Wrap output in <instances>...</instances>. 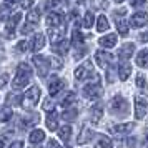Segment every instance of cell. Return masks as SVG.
Returning a JSON list of instances; mask_svg holds the SVG:
<instances>
[{"mask_svg":"<svg viewBox=\"0 0 148 148\" xmlns=\"http://www.w3.org/2000/svg\"><path fill=\"white\" fill-rule=\"evenodd\" d=\"M30 78H32V68L28 67L27 63H20L18 68H17V75H15L12 85H14V88L20 90L30 82Z\"/></svg>","mask_w":148,"mask_h":148,"instance_id":"obj_1","label":"cell"},{"mask_svg":"<svg viewBox=\"0 0 148 148\" xmlns=\"http://www.w3.org/2000/svg\"><path fill=\"white\" fill-rule=\"evenodd\" d=\"M40 95H42V92H40V88L37 87H30L25 92V93L22 95V98H20V105L23 108H32V107H35L37 103H38V100H40Z\"/></svg>","mask_w":148,"mask_h":148,"instance_id":"obj_2","label":"cell"},{"mask_svg":"<svg viewBox=\"0 0 148 148\" xmlns=\"http://www.w3.org/2000/svg\"><path fill=\"white\" fill-rule=\"evenodd\" d=\"M110 110H112V113H113V115H118V116L127 115L128 113V103H127V100H125L121 95L113 97L112 101H110Z\"/></svg>","mask_w":148,"mask_h":148,"instance_id":"obj_3","label":"cell"},{"mask_svg":"<svg viewBox=\"0 0 148 148\" xmlns=\"http://www.w3.org/2000/svg\"><path fill=\"white\" fill-rule=\"evenodd\" d=\"M92 75H93V63L90 60L83 62V63L78 65L77 70H75V78H78V80H87Z\"/></svg>","mask_w":148,"mask_h":148,"instance_id":"obj_4","label":"cell"},{"mask_svg":"<svg viewBox=\"0 0 148 148\" xmlns=\"http://www.w3.org/2000/svg\"><path fill=\"white\" fill-rule=\"evenodd\" d=\"M32 62L35 63V67H37V72L40 77H45L48 73V70H50V58H45V57H42V55H35Z\"/></svg>","mask_w":148,"mask_h":148,"instance_id":"obj_5","label":"cell"},{"mask_svg":"<svg viewBox=\"0 0 148 148\" xmlns=\"http://www.w3.org/2000/svg\"><path fill=\"white\" fill-rule=\"evenodd\" d=\"M103 92V87H101V83L98 80L97 82H92V83H88L87 87L83 88V95L87 97V98H98Z\"/></svg>","mask_w":148,"mask_h":148,"instance_id":"obj_6","label":"cell"},{"mask_svg":"<svg viewBox=\"0 0 148 148\" xmlns=\"http://www.w3.org/2000/svg\"><path fill=\"white\" fill-rule=\"evenodd\" d=\"M95 58H97V62H98V65H100L101 68H107L110 63H113V55L108 53V52H103V50H98L97 53H95Z\"/></svg>","mask_w":148,"mask_h":148,"instance_id":"obj_7","label":"cell"},{"mask_svg":"<svg viewBox=\"0 0 148 148\" xmlns=\"http://www.w3.org/2000/svg\"><path fill=\"white\" fill-rule=\"evenodd\" d=\"M147 112H148L147 101L143 100V98H140V97H136V98H135V116H136L138 120H141V118H145Z\"/></svg>","mask_w":148,"mask_h":148,"instance_id":"obj_8","label":"cell"},{"mask_svg":"<svg viewBox=\"0 0 148 148\" xmlns=\"http://www.w3.org/2000/svg\"><path fill=\"white\" fill-rule=\"evenodd\" d=\"M148 23V14L147 12H136V14L132 15V25L136 28L145 27Z\"/></svg>","mask_w":148,"mask_h":148,"instance_id":"obj_9","label":"cell"},{"mask_svg":"<svg viewBox=\"0 0 148 148\" xmlns=\"http://www.w3.org/2000/svg\"><path fill=\"white\" fill-rule=\"evenodd\" d=\"M48 37H50V42L52 43H57V42L63 40V37H65V28L62 27H52L48 28Z\"/></svg>","mask_w":148,"mask_h":148,"instance_id":"obj_10","label":"cell"},{"mask_svg":"<svg viewBox=\"0 0 148 148\" xmlns=\"http://www.w3.org/2000/svg\"><path fill=\"white\" fill-rule=\"evenodd\" d=\"M22 20V14H14L12 15V18L7 22V37H14L15 34V27H17V23Z\"/></svg>","mask_w":148,"mask_h":148,"instance_id":"obj_11","label":"cell"},{"mask_svg":"<svg viewBox=\"0 0 148 148\" xmlns=\"http://www.w3.org/2000/svg\"><path fill=\"white\" fill-rule=\"evenodd\" d=\"M116 40H118L116 34H110V35H107V37H101L98 43H100L103 48H112V47L116 45Z\"/></svg>","mask_w":148,"mask_h":148,"instance_id":"obj_12","label":"cell"},{"mask_svg":"<svg viewBox=\"0 0 148 148\" xmlns=\"http://www.w3.org/2000/svg\"><path fill=\"white\" fill-rule=\"evenodd\" d=\"M63 87H65V80H62V78H57V77H55L53 80H52V83L48 85V92H50V95H57Z\"/></svg>","mask_w":148,"mask_h":148,"instance_id":"obj_13","label":"cell"},{"mask_svg":"<svg viewBox=\"0 0 148 148\" xmlns=\"http://www.w3.org/2000/svg\"><path fill=\"white\" fill-rule=\"evenodd\" d=\"M62 22H63V18H62L60 14H57V12H50V14H48V17H47V25H48L50 28H52V27H60Z\"/></svg>","mask_w":148,"mask_h":148,"instance_id":"obj_14","label":"cell"},{"mask_svg":"<svg viewBox=\"0 0 148 148\" xmlns=\"http://www.w3.org/2000/svg\"><path fill=\"white\" fill-rule=\"evenodd\" d=\"M43 45H45V35L35 34L34 38H32V50H34V52H38V50L43 48Z\"/></svg>","mask_w":148,"mask_h":148,"instance_id":"obj_15","label":"cell"},{"mask_svg":"<svg viewBox=\"0 0 148 148\" xmlns=\"http://www.w3.org/2000/svg\"><path fill=\"white\" fill-rule=\"evenodd\" d=\"M45 123H47V128H48V130H52V132L58 128V115H57V112H55V110L52 112V113L48 112V115H47V120H45Z\"/></svg>","mask_w":148,"mask_h":148,"instance_id":"obj_16","label":"cell"},{"mask_svg":"<svg viewBox=\"0 0 148 148\" xmlns=\"http://www.w3.org/2000/svg\"><path fill=\"white\" fill-rule=\"evenodd\" d=\"M135 52V45L133 43H127V45H123V47L118 50V57H120L121 60H127L132 57V53Z\"/></svg>","mask_w":148,"mask_h":148,"instance_id":"obj_17","label":"cell"},{"mask_svg":"<svg viewBox=\"0 0 148 148\" xmlns=\"http://www.w3.org/2000/svg\"><path fill=\"white\" fill-rule=\"evenodd\" d=\"M68 48H70V43H68V40H65V38L60 40V42H57V43H53V50L60 55H65L68 52Z\"/></svg>","mask_w":148,"mask_h":148,"instance_id":"obj_18","label":"cell"},{"mask_svg":"<svg viewBox=\"0 0 148 148\" xmlns=\"http://www.w3.org/2000/svg\"><path fill=\"white\" fill-rule=\"evenodd\" d=\"M28 140L32 141V143H42V141L45 140V133H43V130H40V128H37V130H34L32 133H30V136H28Z\"/></svg>","mask_w":148,"mask_h":148,"instance_id":"obj_19","label":"cell"},{"mask_svg":"<svg viewBox=\"0 0 148 148\" xmlns=\"http://www.w3.org/2000/svg\"><path fill=\"white\" fill-rule=\"evenodd\" d=\"M136 63H138V67H141V68L148 67V48H143L140 53L136 55Z\"/></svg>","mask_w":148,"mask_h":148,"instance_id":"obj_20","label":"cell"},{"mask_svg":"<svg viewBox=\"0 0 148 148\" xmlns=\"http://www.w3.org/2000/svg\"><path fill=\"white\" fill-rule=\"evenodd\" d=\"M132 128H133V123H120V125L113 127V132L118 135H125L128 132H132Z\"/></svg>","mask_w":148,"mask_h":148,"instance_id":"obj_21","label":"cell"},{"mask_svg":"<svg viewBox=\"0 0 148 148\" xmlns=\"http://www.w3.org/2000/svg\"><path fill=\"white\" fill-rule=\"evenodd\" d=\"M130 73H132V67L128 65V63H123L120 68H118V78H120L121 82H125L130 77Z\"/></svg>","mask_w":148,"mask_h":148,"instance_id":"obj_22","label":"cell"},{"mask_svg":"<svg viewBox=\"0 0 148 148\" xmlns=\"http://www.w3.org/2000/svg\"><path fill=\"white\" fill-rule=\"evenodd\" d=\"M38 20H40V12L35 8V10H30L27 15V23H30V25H37L38 23Z\"/></svg>","mask_w":148,"mask_h":148,"instance_id":"obj_23","label":"cell"},{"mask_svg":"<svg viewBox=\"0 0 148 148\" xmlns=\"http://www.w3.org/2000/svg\"><path fill=\"white\" fill-rule=\"evenodd\" d=\"M108 27H110V23H108L107 17H105V15H100L98 20H97V30H98V32H107Z\"/></svg>","mask_w":148,"mask_h":148,"instance_id":"obj_24","label":"cell"},{"mask_svg":"<svg viewBox=\"0 0 148 148\" xmlns=\"http://www.w3.org/2000/svg\"><path fill=\"white\" fill-rule=\"evenodd\" d=\"M58 135H60L62 140L67 143V141L70 140V136H72V127H70V125H65V127H62L60 130H58Z\"/></svg>","mask_w":148,"mask_h":148,"instance_id":"obj_25","label":"cell"},{"mask_svg":"<svg viewBox=\"0 0 148 148\" xmlns=\"http://www.w3.org/2000/svg\"><path fill=\"white\" fill-rule=\"evenodd\" d=\"M92 136H93L92 130L85 127L83 130H82V136H78V143H80V145H83V143H87V141L92 140Z\"/></svg>","mask_w":148,"mask_h":148,"instance_id":"obj_26","label":"cell"},{"mask_svg":"<svg viewBox=\"0 0 148 148\" xmlns=\"http://www.w3.org/2000/svg\"><path fill=\"white\" fill-rule=\"evenodd\" d=\"M93 22H95L93 14H92V12H87V14L83 15V22H82V27H83V28H92Z\"/></svg>","mask_w":148,"mask_h":148,"instance_id":"obj_27","label":"cell"},{"mask_svg":"<svg viewBox=\"0 0 148 148\" xmlns=\"http://www.w3.org/2000/svg\"><path fill=\"white\" fill-rule=\"evenodd\" d=\"M101 115H103V108H101L100 105H97V107L92 108V121H93V123H98V121H100Z\"/></svg>","mask_w":148,"mask_h":148,"instance_id":"obj_28","label":"cell"},{"mask_svg":"<svg viewBox=\"0 0 148 148\" xmlns=\"http://www.w3.org/2000/svg\"><path fill=\"white\" fill-rule=\"evenodd\" d=\"M75 100H77L75 93H73V92H68V93H65V97L62 98V105L67 108V107H70L72 103H75Z\"/></svg>","mask_w":148,"mask_h":148,"instance_id":"obj_29","label":"cell"},{"mask_svg":"<svg viewBox=\"0 0 148 148\" xmlns=\"http://www.w3.org/2000/svg\"><path fill=\"white\" fill-rule=\"evenodd\" d=\"M12 118V108L0 107V121H8Z\"/></svg>","mask_w":148,"mask_h":148,"instance_id":"obj_30","label":"cell"},{"mask_svg":"<svg viewBox=\"0 0 148 148\" xmlns=\"http://www.w3.org/2000/svg\"><path fill=\"white\" fill-rule=\"evenodd\" d=\"M95 148H112V140L108 136H101L100 140L97 141Z\"/></svg>","mask_w":148,"mask_h":148,"instance_id":"obj_31","label":"cell"},{"mask_svg":"<svg viewBox=\"0 0 148 148\" xmlns=\"http://www.w3.org/2000/svg\"><path fill=\"white\" fill-rule=\"evenodd\" d=\"M35 121H38V116H37V115H30L27 118H25V116L22 118V125H23V127H30V125H35Z\"/></svg>","mask_w":148,"mask_h":148,"instance_id":"obj_32","label":"cell"},{"mask_svg":"<svg viewBox=\"0 0 148 148\" xmlns=\"http://www.w3.org/2000/svg\"><path fill=\"white\" fill-rule=\"evenodd\" d=\"M116 28H118V34L120 35H127L128 34V23L125 20L116 22Z\"/></svg>","mask_w":148,"mask_h":148,"instance_id":"obj_33","label":"cell"},{"mask_svg":"<svg viewBox=\"0 0 148 148\" xmlns=\"http://www.w3.org/2000/svg\"><path fill=\"white\" fill-rule=\"evenodd\" d=\"M72 42H73V45H83V35L78 32V30H73V38H72Z\"/></svg>","mask_w":148,"mask_h":148,"instance_id":"obj_34","label":"cell"},{"mask_svg":"<svg viewBox=\"0 0 148 148\" xmlns=\"http://www.w3.org/2000/svg\"><path fill=\"white\" fill-rule=\"evenodd\" d=\"M10 14H12V10H10L8 5H2V7H0V20H5Z\"/></svg>","mask_w":148,"mask_h":148,"instance_id":"obj_35","label":"cell"},{"mask_svg":"<svg viewBox=\"0 0 148 148\" xmlns=\"http://www.w3.org/2000/svg\"><path fill=\"white\" fill-rule=\"evenodd\" d=\"M75 115H77V108H65V112H63V118H65V120H72Z\"/></svg>","mask_w":148,"mask_h":148,"instance_id":"obj_36","label":"cell"},{"mask_svg":"<svg viewBox=\"0 0 148 148\" xmlns=\"http://www.w3.org/2000/svg\"><path fill=\"white\" fill-rule=\"evenodd\" d=\"M145 85H147V78L143 77V73H138V75H136V87L143 88Z\"/></svg>","mask_w":148,"mask_h":148,"instance_id":"obj_37","label":"cell"},{"mask_svg":"<svg viewBox=\"0 0 148 148\" xmlns=\"http://www.w3.org/2000/svg\"><path fill=\"white\" fill-rule=\"evenodd\" d=\"M7 82H8V75H7V73H3L2 77H0V88L5 87V85H7Z\"/></svg>","mask_w":148,"mask_h":148,"instance_id":"obj_38","label":"cell"},{"mask_svg":"<svg viewBox=\"0 0 148 148\" xmlns=\"http://www.w3.org/2000/svg\"><path fill=\"white\" fill-rule=\"evenodd\" d=\"M43 108H45L47 112H53V103L50 101V98H48V100L45 101V103H43Z\"/></svg>","mask_w":148,"mask_h":148,"instance_id":"obj_39","label":"cell"},{"mask_svg":"<svg viewBox=\"0 0 148 148\" xmlns=\"http://www.w3.org/2000/svg\"><path fill=\"white\" fill-rule=\"evenodd\" d=\"M133 7H140V5H145V3H148V0H132L130 2Z\"/></svg>","mask_w":148,"mask_h":148,"instance_id":"obj_40","label":"cell"},{"mask_svg":"<svg viewBox=\"0 0 148 148\" xmlns=\"http://www.w3.org/2000/svg\"><path fill=\"white\" fill-rule=\"evenodd\" d=\"M18 50H20V52H27L28 50V42H20V43H18Z\"/></svg>","mask_w":148,"mask_h":148,"instance_id":"obj_41","label":"cell"},{"mask_svg":"<svg viewBox=\"0 0 148 148\" xmlns=\"http://www.w3.org/2000/svg\"><path fill=\"white\" fill-rule=\"evenodd\" d=\"M50 63H52L55 68H60V67H62V62H60V60H57L55 57H50Z\"/></svg>","mask_w":148,"mask_h":148,"instance_id":"obj_42","label":"cell"},{"mask_svg":"<svg viewBox=\"0 0 148 148\" xmlns=\"http://www.w3.org/2000/svg\"><path fill=\"white\" fill-rule=\"evenodd\" d=\"M47 148H62V147L58 145V141L50 140V141H48V145H47Z\"/></svg>","mask_w":148,"mask_h":148,"instance_id":"obj_43","label":"cell"},{"mask_svg":"<svg viewBox=\"0 0 148 148\" xmlns=\"http://www.w3.org/2000/svg\"><path fill=\"white\" fill-rule=\"evenodd\" d=\"M8 148H23V143H22V141H14Z\"/></svg>","mask_w":148,"mask_h":148,"instance_id":"obj_44","label":"cell"},{"mask_svg":"<svg viewBox=\"0 0 148 148\" xmlns=\"http://www.w3.org/2000/svg\"><path fill=\"white\" fill-rule=\"evenodd\" d=\"M62 2H65V0H50V3H48V7H55V5H58Z\"/></svg>","mask_w":148,"mask_h":148,"instance_id":"obj_45","label":"cell"},{"mask_svg":"<svg viewBox=\"0 0 148 148\" xmlns=\"http://www.w3.org/2000/svg\"><path fill=\"white\" fill-rule=\"evenodd\" d=\"M32 2H34V0H25V2H23V8H28L32 5Z\"/></svg>","mask_w":148,"mask_h":148,"instance_id":"obj_46","label":"cell"},{"mask_svg":"<svg viewBox=\"0 0 148 148\" xmlns=\"http://www.w3.org/2000/svg\"><path fill=\"white\" fill-rule=\"evenodd\" d=\"M140 148H148V136H147L143 141H141V147H140Z\"/></svg>","mask_w":148,"mask_h":148,"instance_id":"obj_47","label":"cell"},{"mask_svg":"<svg viewBox=\"0 0 148 148\" xmlns=\"http://www.w3.org/2000/svg\"><path fill=\"white\" fill-rule=\"evenodd\" d=\"M140 40H148V34H141L140 35Z\"/></svg>","mask_w":148,"mask_h":148,"instance_id":"obj_48","label":"cell"},{"mask_svg":"<svg viewBox=\"0 0 148 148\" xmlns=\"http://www.w3.org/2000/svg\"><path fill=\"white\" fill-rule=\"evenodd\" d=\"M5 2H7V3H10V5H14L15 2H18V0H5Z\"/></svg>","mask_w":148,"mask_h":148,"instance_id":"obj_49","label":"cell"},{"mask_svg":"<svg viewBox=\"0 0 148 148\" xmlns=\"http://www.w3.org/2000/svg\"><path fill=\"white\" fill-rule=\"evenodd\" d=\"M0 148H3V140H0Z\"/></svg>","mask_w":148,"mask_h":148,"instance_id":"obj_50","label":"cell"},{"mask_svg":"<svg viewBox=\"0 0 148 148\" xmlns=\"http://www.w3.org/2000/svg\"><path fill=\"white\" fill-rule=\"evenodd\" d=\"M115 2H116V3H121V2H123V0H115Z\"/></svg>","mask_w":148,"mask_h":148,"instance_id":"obj_51","label":"cell"},{"mask_svg":"<svg viewBox=\"0 0 148 148\" xmlns=\"http://www.w3.org/2000/svg\"><path fill=\"white\" fill-rule=\"evenodd\" d=\"M80 2H83V0H80Z\"/></svg>","mask_w":148,"mask_h":148,"instance_id":"obj_52","label":"cell"}]
</instances>
